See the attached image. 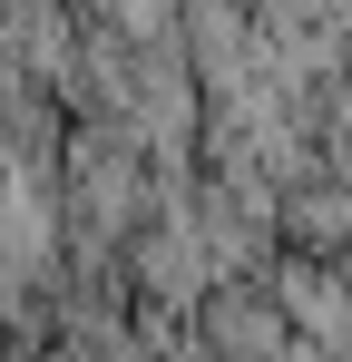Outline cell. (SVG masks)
<instances>
[{
    "mask_svg": "<svg viewBox=\"0 0 352 362\" xmlns=\"http://www.w3.org/2000/svg\"><path fill=\"white\" fill-rule=\"evenodd\" d=\"M333 284H343V294H352V245H343V274H333Z\"/></svg>",
    "mask_w": 352,
    "mask_h": 362,
    "instance_id": "obj_1",
    "label": "cell"
}]
</instances>
